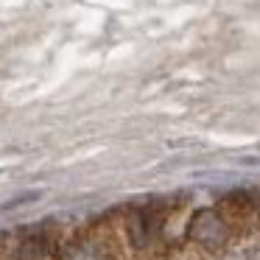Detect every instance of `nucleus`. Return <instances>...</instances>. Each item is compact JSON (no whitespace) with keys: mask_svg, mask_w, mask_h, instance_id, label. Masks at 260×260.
<instances>
[]
</instances>
